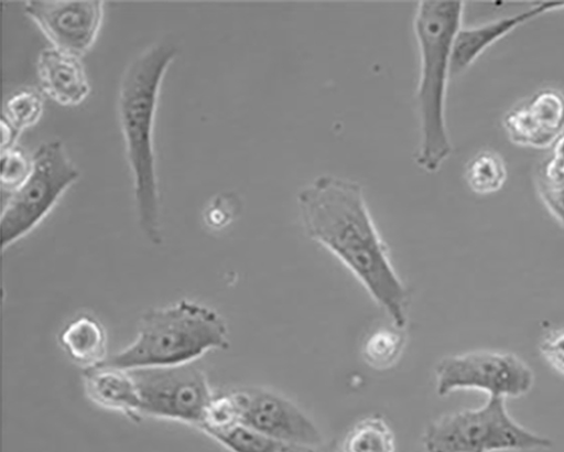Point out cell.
Instances as JSON below:
<instances>
[{
  "label": "cell",
  "mask_w": 564,
  "mask_h": 452,
  "mask_svg": "<svg viewBox=\"0 0 564 452\" xmlns=\"http://www.w3.org/2000/svg\"><path fill=\"white\" fill-rule=\"evenodd\" d=\"M541 165L550 172L564 173V133L552 147L551 157Z\"/></svg>",
  "instance_id": "cell-26"
},
{
  "label": "cell",
  "mask_w": 564,
  "mask_h": 452,
  "mask_svg": "<svg viewBox=\"0 0 564 452\" xmlns=\"http://www.w3.org/2000/svg\"><path fill=\"white\" fill-rule=\"evenodd\" d=\"M32 170L12 193L0 215V246L8 249L50 214L63 194L80 176L62 141L41 144L32 157Z\"/></svg>",
  "instance_id": "cell-6"
},
{
  "label": "cell",
  "mask_w": 564,
  "mask_h": 452,
  "mask_svg": "<svg viewBox=\"0 0 564 452\" xmlns=\"http://www.w3.org/2000/svg\"><path fill=\"white\" fill-rule=\"evenodd\" d=\"M176 56L177 47L169 41L156 42L137 55L123 73L118 98L138 223L155 246L163 243L154 149L155 116L164 76Z\"/></svg>",
  "instance_id": "cell-2"
},
{
  "label": "cell",
  "mask_w": 564,
  "mask_h": 452,
  "mask_svg": "<svg viewBox=\"0 0 564 452\" xmlns=\"http://www.w3.org/2000/svg\"><path fill=\"white\" fill-rule=\"evenodd\" d=\"M508 140L522 148H552L564 133V95L543 88L529 100L514 106L502 118Z\"/></svg>",
  "instance_id": "cell-11"
},
{
  "label": "cell",
  "mask_w": 564,
  "mask_h": 452,
  "mask_svg": "<svg viewBox=\"0 0 564 452\" xmlns=\"http://www.w3.org/2000/svg\"><path fill=\"white\" fill-rule=\"evenodd\" d=\"M59 343L74 364L84 370L99 367L108 360V335L102 324L83 314L68 323Z\"/></svg>",
  "instance_id": "cell-15"
},
{
  "label": "cell",
  "mask_w": 564,
  "mask_h": 452,
  "mask_svg": "<svg viewBox=\"0 0 564 452\" xmlns=\"http://www.w3.org/2000/svg\"><path fill=\"white\" fill-rule=\"evenodd\" d=\"M37 74L44 93L62 106H77L90 93L80 58L55 47L40 53Z\"/></svg>",
  "instance_id": "cell-13"
},
{
  "label": "cell",
  "mask_w": 564,
  "mask_h": 452,
  "mask_svg": "<svg viewBox=\"0 0 564 452\" xmlns=\"http://www.w3.org/2000/svg\"><path fill=\"white\" fill-rule=\"evenodd\" d=\"M129 372L139 391L143 418L202 426L215 394L203 369L189 364Z\"/></svg>",
  "instance_id": "cell-8"
},
{
  "label": "cell",
  "mask_w": 564,
  "mask_h": 452,
  "mask_svg": "<svg viewBox=\"0 0 564 452\" xmlns=\"http://www.w3.org/2000/svg\"><path fill=\"white\" fill-rule=\"evenodd\" d=\"M230 347L229 330L210 306L182 300L141 315L134 341L106 365L124 370L195 364L212 351Z\"/></svg>",
  "instance_id": "cell-4"
},
{
  "label": "cell",
  "mask_w": 564,
  "mask_h": 452,
  "mask_svg": "<svg viewBox=\"0 0 564 452\" xmlns=\"http://www.w3.org/2000/svg\"><path fill=\"white\" fill-rule=\"evenodd\" d=\"M427 452H497L549 449L551 439L516 422L506 399L489 397L475 410L444 415L422 437Z\"/></svg>",
  "instance_id": "cell-5"
},
{
  "label": "cell",
  "mask_w": 564,
  "mask_h": 452,
  "mask_svg": "<svg viewBox=\"0 0 564 452\" xmlns=\"http://www.w3.org/2000/svg\"><path fill=\"white\" fill-rule=\"evenodd\" d=\"M83 383L88 399L102 409L133 422L144 419L139 391L129 370L105 364L84 370Z\"/></svg>",
  "instance_id": "cell-14"
},
{
  "label": "cell",
  "mask_w": 564,
  "mask_h": 452,
  "mask_svg": "<svg viewBox=\"0 0 564 452\" xmlns=\"http://www.w3.org/2000/svg\"><path fill=\"white\" fill-rule=\"evenodd\" d=\"M405 335L403 330L379 329L365 341L362 355L366 364L378 370L392 368L403 353Z\"/></svg>",
  "instance_id": "cell-18"
},
{
  "label": "cell",
  "mask_w": 564,
  "mask_h": 452,
  "mask_svg": "<svg viewBox=\"0 0 564 452\" xmlns=\"http://www.w3.org/2000/svg\"><path fill=\"white\" fill-rule=\"evenodd\" d=\"M241 423L240 405L234 389L214 394L209 401L202 426L198 428L206 434Z\"/></svg>",
  "instance_id": "cell-21"
},
{
  "label": "cell",
  "mask_w": 564,
  "mask_h": 452,
  "mask_svg": "<svg viewBox=\"0 0 564 452\" xmlns=\"http://www.w3.org/2000/svg\"><path fill=\"white\" fill-rule=\"evenodd\" d=\"M24 11L53 43V47L82 58L91 49L101 30L105 3L98 0H31L25 3Z\"/></svg>",
  "instance_id": "cell-10"
},
{
  "label": "cell",
  "mask_w": 564,
  "mask_h": 452,
  "mask_svg": "<svg viewBox=\"0 0 564 452\" xmlns=\"http://www.w3.org/2000/svg\"><path fill=\"white\" fill-rule=\"evenodd\" d=\"M535 186L544 207L564 229V173L550 172L540 165Z\"/></svg>",
  "instance_id": "cell-22"
},
{
  "label": "cell",
  "mask_w": 564,
  "mask_h": 452,
  "mask_svg": "<svg viewBox=\"0 0 564 452\" xmlns=\"http://www.w3.org/2000/svg\"><path fill=\"white\" fill-rule=\"evenodd\" d=\"M539 351L549 367L564 377V329L546 332L540 341Z\"/></svg>",
  "instance_id": "cell-24"
},
{
  "label": "cell",
  "mask_w": 564,
  "mask_h": 452,
  "mask_svg": "<svg viewBox=\"0 0 564 452\" xmlns=\"http://www.w3.org/2000/svg\"><path fill=\"white\" fill-rule=\"evenodd\" d=\"M32 170V160L23 149L14 147L2 151L0 155V184L9 192H15L28 179Z\"/></svg>",
  "instance_id": "cell-23"
},
{
  "label": "cell",
  "mask_w": 564,
  "mask_h": 452,
  "mask_svg": "<svg viewBox=\"0 0 564 452\" xmlns=\"http://www.w3.org/2000/svg\"><path fill=\"white\" fill-rule=\"evenodd\" d=\"M508 177L503 158L494 151H482L465 168V180L469 190L480 196L498 193Z\"/></svg>",
  "instance_id": "cell-17"
},
{
  "label": "cell",
  "mask_w": 564,
  "mask_h": 452,
  "mask_svg": "<svg viewBox=\"0 0 564 452\" xmlns=\"http://www.w3.org/2000/svg\"><path fill=\"white\" fill-rule=\"evenodd\" d=\"M240 201L232 193L218 195L208 206L205 217L214 228H223L238 214Z\"/></svg>",
  "instance_id": "cell-25"
},
{
  "label": "cell",
  "mask_w": 564,
  "mask_h": 452,
  "mask_svg": "<svg viewBox=\"0 0 564 452\" xmlns=\"http://www.w3.org/2000/svg\"><path fill=\"white\" fill-rule=\"evenodd\" d=\"M0 131H2V151L17 147L20 132L4 118L0 120Z\"/></svg>",
  "instance_id": "cell-27"
},
{
  "label": "cell",
  "mask_w": 564,
  "mask_h": 452,
  "mask_svg": "<svg viewBox=\"0 0 564 452\" xmlns=\"http://www.w3.org/2000/svg\"><path fill=\"white\" fill-rule=\"evenodd\" d=\"M207 434L230 452H280L284 444L242 423Z\"/></svg>",
  "instance_id": "cell-19"
},
{
  "label": "cell",
  "mask_w": 564,
  "mask_h": 452,
  "mask_svg": "<svg viewBox=\"0 0 564 452\" xmlns=\"http://www.w3.org/2000/svg\"><path fill=\"white\" fill-rule=\"evenodd\" d=\"M343 452H395L394 432L384 418L367 417L347 433Z\"/></svg>",
  "instance_id": "cell-16"
},
{
  "label": "cell",
  "mask_w": 564,
  "mask_h": 452,
  "mask_svg": "<svg viewBox=\"0 0 564 452\" xmlns=\"http://www.w3.org/2000/svg\"><path fill=\"white\" fill-rule=\"evenodd\" d=\"M43 112V98L34 88L17 90L6 104L3 116L19 132L34 126Z\"/></svg>",
  "instance_id": "cell-20"
},
{
  "label": "cell",
  "mask_w": 564,
  "mask_h": 452,
  "mask_svg": "<svg viewBox=\"0 0 564 452\" xmlns=\"http://www.w3.org/2000/svg\"><path fill=\"white\" fill-rule=\"evenodd\" d=\"M464 7L460 2H420L414 15L413 29L420 53L415 95L420 143L414 161L430 173L440 171L453 152L446 100L453 45L462 28Z\"/></svg>",
  "instance_id": "cell-3"
},
{
  "label": "cell",
  "mask_w": 564,
  "mask_h": 452,
  "mask_svg": "<svg viewBox=\"0 0 564 452\" xmlns=\"http://www.w3.org/2000/svg\"><path fill=\"white\" fill-rule=\"evenodd\" d=\"M280 452H334V451L325 449L322 445L284 443V444H282Z\"/></svg>",
  "instance_id": "cell-28"
},
{
  "label": "cell",
  "mask_w": 564,
  "mask_h": 452,
  "mask_svg": "<svg viewBox=\"0 0 564 452\" xmlns=\"http://www.w3.org/2000/svg\"><path fill=\"white\" fill-rule=\"evenodd\" d=\"M564 10V3H539L527 11L499 18L474 26H462L456 34L452 61V77L471 67L495 43L520 26L547 13Z\"/></svg>",
  "instance_id": "cell-12"
},
{
  "label": "cell",
  "mask_w": 564,
  "mask_h": 452,
  "mask_svg": "<svg viewBox=\"0 0 564 452\" xmlns=\"http://www.w3.org/2000/svg\"><path fill=\"white\" fill-rule=\"evenodd\" d=\"M241 423L281 443L322 445L313 420L293 400L264 388L234 389Z\"/></svg>",
  "instance_id": "cell-9"
},
{
  "label": "cell",
  "mask_w": 564,
  "mask_h": 452,
  "mask_svg": "<svg viewBox=\"0 0 564 452\" xmlns=\"http://www.w3.org/2000/svg\"><path fill=\"white\" fill-rule=\"evenodd\" d=\"M527 362L509 352L479 349L445 356L436 367V390L446 397L458 390H478L489 397L519 398L534 387Z\"/></svg>",
  "instance_id": "cell-7"
},
{
  "label": "cell",
  "mask_w": 564,
  "mask_h": 452,
  "mask_svg": "<svg viewBox=\"0 0 564 452\" xmlns=\"http://www.w3.org/2000/svg\"><path fill=\"white\" fill-rule=\"evenodd\" d=\"M297 203L306 235L333 252L388 312L394 326L404 330L410 294L376 228L360 184L322 174L300 190Z\"/></svg>",
  "instance_id": "cell-1"
}]
</instances>
